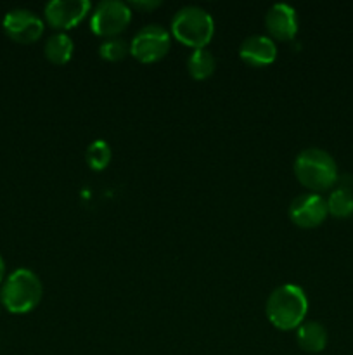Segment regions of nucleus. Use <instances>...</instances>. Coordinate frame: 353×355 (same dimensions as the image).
<instances>
[{"label":"nucleus","instance_id":"nucleus-6","mask_svg":"<svg viewBox=\"0 0 353 355\" xmlns=\"http://www.w3.org/2000/svg\"><path fill=\"white\" fill-rule=\"evenodd\" d=\"M172 47V33L159 24L141 28L130 40V54L144 64L159 61Z\"/></svg>","mask_w":353,"mask_h":355},{"label":"nucleus","instance_id":"nucleus-1","mask_svg":"<svg viewBox=\"0 0 353 355\" xmlns=\"http://www.w3.org/2000/svg\"><path fill=\"white\" fill-rule=\"evenodd\" d=\"M265 314L270 324L280 331L298 329L308 314V298L298 284H282L269 295Z\"/></svg>","mask_w":353,"mask_h":355},{"label":"nucleus","instance_id":"nucleus-12","mask_svg":"<svg viewBox=\"0 0 353 355\" xmlns=\"http://www.w3.org/2000/svg\"><path fill=\"white\" fill-rule=\"evenodd\" d=\"M296 342L305 352L318 354L327 347V329L317 321H305L296 329Z\"/></svg>","mask_w":353,"mask_h":355},{"label":"nucleus","instance_id":"nucleus-16","mask_svg":"<svg viewBox=\"0 0 353 355\" xmlns=\"http://www.w3.org/2000/svg\"><path fill=\"white\" fill-rule=\"evenodd\" d=\"M85 159L90 168L100 172L111 163V146L102 139L90 142L85 151Z\"/></svg>","mask_w":353,"mask_h":355},{"label":"nucleus","instance_id":"nucleus-15","mask_svg":"<svg viewBox=\"0 0 353 355\" xmlns=\"http://www.w3.org/2000/svg\"><path fill=\"white\" fill-rule=\"evenodd\" d=\"M329 215L336 218H348L353 215V191L346 186H339L338 189L329 194L327 200Z\"/></svg>","mask_w":353,"mask_h":355},{"label":"nucleus","instance_id":"nucleus-10","mask_svg":"<svg viewBox=\"0 0 353 355\" xmlns=\"http://www.w3.org/2000/svg\"><path fill=\"white\" fill-rule=\"evenodd\" d=\"M265 28L272 40L291 42L298 35V14L289 3H273L265 14Z\"/></svg>","mask_w":353,"mask_h":355},{"label":"nucleus","instance_id":"nucleus-5","mask_svg":"<svg viewBox=\"0 0 353 355\" xmlns=\"http://www.w3.org/2000/svg\"><path fill=\"white\" fill-rule=\"evenodd\" d=\"M132 21V7L121 0H102L90 14V30L97 37L114 38L127 30Z\"/></svg>","mask_w":353,"mask_h":355},{"label":"nucleus","instance_id":"nucleus-13","mask_svg":"<svg viewBox=\"0 0 353 355\" xmlns=\"http://www.w3.org/2000/svg\"><path fill=\"white\" fill-rule=\"evenodd\" d=\"M73 52H75L73 38L68 33H64V31H57V33L51 35L44 45L45 58L52 64H66L73 58Z\"/></svg>","mask_w":353,"mask_h":355},{"label":"nucleus","instance_id":"nucleus-14","mask_svg":"<svg viewBox=\"0 0 353 355\" xmlns=\"http://www.w3.org/2000/svg\"><path fill=\"white\" fill-rule=\"evenodd\" d=\"M187 69L194 80H206L217 69V59L208 49H194L187 59Z\"/></svg>","mask_w":353,"mask_h":355},{"label":"nucleus","instance_id":"nucleus-11","mask_svg":"<svg viewBox=\"0 0 353 355\" xmlns=\"http://www.w3.org/2000/svg\"><path fill=\"white\" fill-rule=\"evenodd\" d=\"M239 58L253 68H263L275 61L277 45L269 35H251L239 45Z\"/></svg>","mask_w":353,"mask_h":355},{"label":"nucleus","instance_id":"nucleus-2","mask_svg":"<svg viewBox=\"0 0 353 355\" xmlns=\"http://www.w3.org/2000/svg\"><path fill=\"white\" fill-rule=\"evenodd\" d=\"M293 170L301 186L311 193L327 191L338 182V165L334 158L320 148H308L298 153Z\"/></svg>","mask_w":353,"mask_h":355},{"label":"nucleus","instance_id":"nucleus-7","mask_svg":"<svg viewBox=\"0 0 353 355\" xmlns=\"http://www.w3.org/2000/svg\"><path fill=\"white\" fill-rule=\"evenodd\" d=\"M2 28L10 40L17 44H33L44 35V19L37 12L24 7L7 10L2 19Z\"/></svg>","mask_w":353,"mask_h":355},{"label":"nucleus","instance_id":"nucleus-9","mask_svg":"<svg viewBox=\"0 0 353 355\" xmlns=\"http://www.w3.org/2000/svg\"><path fill=\"white\" fill-rule=\"evenodd\" d=\"M92 9L89 0H51L45 3V21L59 31L71 30Z\"/></svg>","mask_w":353,"mask_h":355},{"label":"nucleus","instance_id":"nucleus-8","mask_svg":"<svg viewBox=\"0 0 353 355\" xmlns=\"http://www.w3.org/2000/svg\"><path fill=\"white\" fill-rule=\"evenodd\" d=\"M327 215V201L317 193L300 194L289 205L291 222L301 229L318 227Z\"/></svg>","mask_w":353,"mask_h":355},{"label":"nucleus","instance_id":"nucleus-17","mask_svg":"<svg viewBox=\"0 0 353 355\" xmlns=\"http://www.w3.org/2000/svg\"><path fill=\"white\" fill-rule=\"evenodd\" d=\"M128 54H130V42H127L125 38H104L99 45V55L104 61H123Z\"/></svg>","mask_w":353,"mask_h":355},{"label":"nucleus","instance_id":"nucleus-3","mask_svg":"<svg viewBox=\"0 0 353 355\" xmlns=\"http://www.w3.org/2000/svg\"><path fill=\"white\" fill-rule=\"evenodd\" d=\"M44 286L40 277L31 269L21 267L3 279L0 288V304L12 314H26L40 304Z\"/></svg>","mask_w":353,"mask_h":355},{"label":"nucleus","instance_id":"nucleus-19","mask_svg":"<svg viewBox=\"0 0 353 355\" xmlns=\"http://www.w3.org/2000/svg\"><path fill=\"white\" fill-rule=\"evenodd\" d=\"M3 277H6V262H3L2 255H0V284L3 283Z\"/></svg>","mask_w":353,"mask_h":355},{"label":"nucleus","instance_id":"nucleus-18","mask_svg":"<svg viewBox=\"0 0 353 355\" xmlns=\"http://www.w3.org/2000/svg\"><path fill=\"white\" fill-rule=\"evenodd\" d=\"M130 7H135V9H156V7L161 6V2H158V0H149V2H130L128 3Z\"/></svg>","mask_w":353,"mask_h":355},{"label":"nucleus","instance_id":"nucleus-4","mask_svg":"<svg viewBox=\"0 0 353 355\" xmlns=\"http://www.w3.org/2000/svg\"><path fill=\"white\" fill-rule=\"evenodd\" d=\"M170 33L187 47L206 49L215 35V21L203 7L185 6L173 16Z\"/></svg>","mask_w":353,"mask_h":355}]
</instances>
